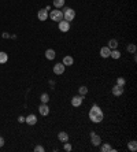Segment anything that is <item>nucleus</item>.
Wrapping results in <instances>:
<instances>
[{
  "instance_id": "f257e3e1",
  "label": "nucleus",
  "mask_w": 137,
  "mask_h": 152,
  "mask_svg": "<svg viewBox=\"0 0 137 152\" xmlns=\"http://www.w3.org/2000/svg\"><path fill=\"white\" fill-rule=\"evenodd\" d=\"M88 116H89L91 122H93V123H100V122L104 119V114H103L101 108L99 107L97 104H93L91 107V110L88 112Z\"/></svg>"
},
{
  "instance_id": "f03ea898",
  "label": "nucleus",
  "mask_w": 137,
  "mask_h": 152,
  "mask_svg": "<svg viewBox=\"0 0 137 152\" xmlns=\"http://www.w3.org/2000/svg\"><path fill=\"white\" fill-rule=\"evenodd\" d=\"M48 17L51 18V21H54V22H60L62 19H63V11H60L59 8H54L48 14Z\"/></svg>"
},
{
  "instance_id": "7ed1b4c3",
  "label": "nucleus",
  "mask_w": 137,
  "mask_h": 152,
  "mask_svg": "<svg viewBox=\"0 0 137 152\" xmlns=\"http://www.w3.org/2000/svg\"><path fill=\"white\" fill-rule=\"evenodd\" d=\"M75 18V11L73 8H70V7H64L63 8V19L64 21H67V22H71L74 21Z\"/></svg>"
},
{
  "instance_id": "20e7f679",
  "label": "nucleus",
  "mask_w": 137,
  "mask_h": 152,
  "mask_svg": "<svg viewBox=\"0 0 137 152\" xmlns=\"http://www.w3.org/2000/svg\"><path fill=\"white\" fill-rule=\"evenodd\" d=\"M58 27H59V30L62 32V33H67V32L70 30V22L62 19L60 22H58Z\"/></svg>"
},
{
  "instance_id": "39448f33",
  "label": "nucleus",
  "mask_w": 137,
  "mask_h": 152,
  "mask_svg": "<svg viewBox=\"0 0 137 152\" xmlns=\"http://www.w3.org/2000/svg\"><path fill=\"white\" fill-rule=\"evenodd\" d=\"M91 143H92V145L99 147V145L101 144V137L100 136H97L95 132H91Z\"/></svg>"
},
{
  "instance_id": "423d86ee",
  "label": "nucleus",
  "mask_w": 137,
  "mask_h": 152,
  "mask_svg": "<svg viewBox=\"0 0 137 152\" xmlns=\"http://www.w3.org/2000/svg\"><path fill=\"white\" fill-rule=\"evenodd\" d=\"M64 70H66V66H64L62 62L56 63V64L54 66V73L56 74V76H62V74L64 73Z\"/></svg>"
},
{
  "instance_id": "0eeeda50",
  "label": "nucleus",
  "mask_w": 137,
  "mask_h": 152,
  "mask_svg": "<svg viewBox=\"0 0 137 152\" xmlns=\"http://www.w3.org/2000/svg\"><path fill=\"white\" fill-rule=\"evenodd\" d=\"M82 102H84V96H81V95H75L73 99H71V106L73 107H80L82 104Z\"/></svg>"
},
{
  "instance_id": "6e6552de",
  "label": "nucleus",
  "mask_w": 137,
  "mask_h": 152,
  "mask_svg": "<svg viewBox=\"0 0 137 152\" xmlns=\"http://www.w3.org/2000/svg\"><path fill=\"white\" fill-rule=\"evenodd\" d=\"M37 18L40 19L41 22H44V21H47L48 19V11H47L45 8H41L38 13H37Z\"/></svg>"
},
{
  "instance_id": "1a4fd4ad",
  "label": "nucleus",
  "mask_w": 137,
  "mask_h": 152,
  "mask_svg": "<svg viewBox=\"0 0 137 152\" xmlns=\"http://www.w3.org/2000/svg\"><path fill=\"white\" fill-rule=\"evenodd\" d=\"M38 112H40L43 116H47L50 114V107L47 106V103H41L40 107H38Z\"/></svg>"
},
{
  "instance_id": "9d476101",
  "label": "nucleus",
  "mask_w": 137,
  "mask_h": 152,
  "mask_svg": "<svg viewBox=\"0 0 137 152\" xmlns=\"http://www.w3.org/2000/svg\"><path fill=\"white\" fill-rule=\"evenodd\" d=\"M113 95H114L115 97H119V96H122V93H123V86H119V85H117L115 84L114 86H113Z\"/></svg>"
},
{
  "instance_id": "9b49d317",
  "label": "nucleus",
  "mask_w": 137,
  "mask_h": 152,
  "mask_svg": "<svg viewBox=\"0 0 137 152\" xmlns=\"http://www.w3.org/2000/svg\"><path fill=\"white\" fill-rule=\"evenodd\" d=\"M25 122H26L27 125H30V126L36 125L37 123V116L34 115V114H30V115H27L26 118H25Z\"/></svg>"
},
{
  "instance_id": "f8f14e48",
  "label": "nucleus",
  "mask_w": 137,
  "mask_h": 152,
  "mask_svg": "<svg viewBox=\"0 0 137 152\" xmlns=\"http://www.w3.org/2000/svg\"><path fill=\"white\" fill-rule=\"evenodd\" d=\"M62 63H63L64 66H73L74 64V58L71 56V55H66L63 58V60H62Z\"/></svg>"
},
{
  "instance_id": "ddd939ff",
  "label": "nucleus",
  "mask_w": 137,
  "mask_h": 152,
  "mask_svg": "<svg viewBox=\"0 0 137 152\" xmlns=\"http://www.w3.org/2000/svg\"><path fill=\"white\" fill-rule=\"evenodd\" d=\"M110 54H111V49L108 48V47H101L100 49V56L103 59H107L110 58Z\"/></svg>"
},
{
  "instance_id": "4468645a",
  "label": "nucleus",
  "mask_w": 137,
  "mask_h": 152,
  "mask_svg": "<svg viewBox=\"0 0 137 152\" xmlns=\"http://www.w3.org/2000/svg\"><path fill=\"white\" fill-rule=\"evenodd\" d=\"M45 58L48 59V60H54L55 58H56V52H55L54 49H47L45 51Z\"/></svg>"
},
{
  "instance_id": "2eb2a0df",
  "label": "nucleus",
  "mask_w": 137,
  "mask_h": 152,
  "mask_svg": "<svg viewBox=\"0 0 137 152\" xmlns=\"http://www.w3.org/2000/svg\"><path fill=\"white\" fill-rule=\"evenodd\" d=\"M58 140L60 143H66V141H68V134L66 132H59L58 133Z\"/></svg>"
},
{
  "instance_id": "dca6fc26",
  "label": "nucleus",
  "mask_w": 137,
  "mask_h": 152,
  "mask_svg": "<svg viewBox=\"0 0 137 152\" xmlns=\"http://www.w3.org/2000/svg\"><path fill=\"white\" fill-rule=\"evenodd\" d=\"M107 47H108L110 49H117L118 48V40H117V39H111V40L108 41Z\"/></svg>"
},
{
  "instance_id": "f3484780",
  "label": "nucleus",
  "mask_w": 137,
  "mask_h": 152,
  "mask_svg": "<svg viewBox=\"0 0 137 152\" xmlns=\"http://www.w3.org/2000/svg\"><path fill=\"white\" fill-rule=\"evenodd\" d=\"M128 148H129V151L136 152V151H137V141H136V140H132V141H129V143H128Z\"/></svg>"
},
{
  "instance_id": "a211bd4d",
  "label": "nucleus",
  "mask_w": 137,
  "mask_h": 152,
  "mask_svg": "<svg viewBox=\"0 0 137 152\" xmlns=\"http://www.w3.org/2000/svg\"><path fill=\"white\" fill-rule=\"evenodd\" d=\"M7 60H8V55L6 54V52H3V51H0V64L7 63Z\"/></svg>"
},
{
  "instance_id": "6ab92c4d",
  "label": "nucleus",
  "mask_w": 137,
  "mask_h": 152,
  "mask_svg": "<svg viewBox=\"0 0 137 152\" xmlns=\"http://www.w3.org/2000/svg\"><path fill=\"white\" fill-rule=\"evenodd\" d=\"M110 58H113V59H119V58H121V52L118 51V48H117V49H111Z\"/></svg>"
},
{
  "instance_id": "aec40b11",
  "label": "nucleus",
  "mask_w": 137,
  "mask_h": 152,
  "mask_svg": "<svg viewBox=\"0 0 137 152\" xmlns=\"http://www.w3.org/2000/svg\"><path fill=\"white\" fill-rule=\"evenodd\" d=\"M64 3H66V0H54V7L62 8V7H64Z\"/></svg>"
},
{
  "instance_id": "412c9836",
  "label": "nucleus",
  "mask_w": 137,
  "mask_h": 152,
  "mask_svg": "<svg viewBox=\"0 0 137 152\" xmlns=\"http://www.w3.org/2000/svg\"><path fill=\"white\" fill-rule=\"evenodd\" d=\"M100 145H101V144H100ZM100 151L101 152H111V151H113V148H111V145L107 143V144H103V145H101Z\"/></svg>"
},
{
  "instance_id": "4be33fe9",
  "label": "nucleus",
  "mask_w": 137,
  "mask_h": 152,
  "mask_svg": "<svg viewBox=\"0 0 137 152\" xmlns=\"http://www.w3.org/2000/svg\"><path fill=\"white\" fill-rule=\"evenodd\" d=\"M78 95H81V96H87L88 95V88L85 85H82L78 88Z\"/></svg>"
},
{
  "instance_id": "5701e85b",
  "label": "nucleus",
  "mask_w": 137,
  "mask_h": 152,
  "mask_svg": "<svg viewBox=\"0 0 137 152\" xmlns=\"http://www.w3.org/2000/svg\"><path fill=\"white\" fill-rule=\"evenodd\" d=\"M117 85L125 88V85H126V80H125L123 77H118V78H117Z\"/></svg>"
},
{
  "instance_id": "b1692460",
  "label": "nucleus",
  "mask_w": 137,
  "mask_h": 152,
  "mask_svg": "<svg viewBox=\"0 0 137 152\" xmlns=\"http://www.w3.org/2000/svg\"><path fill=\"white\" fill-rule=\"evenodd\" d=\"M40 100H41V103H48V102H50V95H48V93H43L40 96Z\"/></svg>"
},
{
  "instance_id": "393cba45",
  "label": "nucleus",
  "mask_w": 137,
  "mask_h": 152,
  "mask_svg": "<svg viewBox=\"0 0 137 152\" xmlns=\"http://www.w3.org/2000/svg\"><path fill=\"white\" fill-rule=\"evenodd\" d=\"M126 49H128V52H130V54H136V45L134 44H129L126 47Z\"/></svg>"
},
{
  "instance_id": "a878e982",
  "label": "nucleus",
  "mask_w": 137,
  "mask_h": 152,
  "mask_svg": "<svg viewBox=\"0 0 137 152\" xmlns=\"http://www.w3.org/2000/svg\"><path fill=\"white\" fill-rule=\"evenodd\" d=\"M63 149L66 152H70L71 149H73V147H71V144H70V143H67V141H66V143H63Z\"/></svg>"
},
{
  "instance_id": "bb28decb",
  "label": "nucleus",
  "mask_w": 137,
  "mask_h": 152,
  "mask_svg": "<svg viewBox=\"0 0 137 152\" xmlns=\"http://www.w3.org/2000/svg\"><path fill=\"white\" fill-rule=\"evenodd\" d=\"M34 151L36 152H44V147H43V145H37V147L34 148Z\"/></svg>"
},
{
  "instance_id": "cd10ccee",
  "label": "nucleus",
  "mask_w": 137,
  "mask_h": 152,
  "mask_svg": "<svg viewBox=\"0 0 137 152\" xmlns=\"http://www.w3.org/2000/svg\"><path fill=\"white\" fill-rule=\"evenodd\" d=\"M3 145H4V139H3V137L0 136V148L3 147Z\"/></svg>"
},
{
  "instance_id": "c85d7f7f",
  "label": "nucleus",
  "mask_w": 137,
  "mask_h": 152,
  "mask_svg": "<svg viewBox=\"0 0 137 152\" xmlns=\"http://www.w3.org/2000/svg\"><path fill=\"white\" fill-rule=\"evenodd\" d=\"M18 122H19V123H23V122H25V116H19Z\"/></svg>"
}]
</instances>
